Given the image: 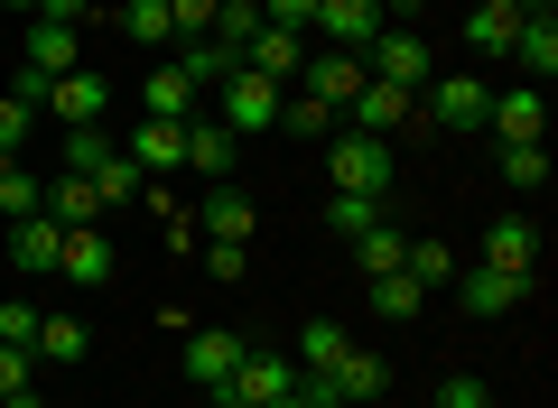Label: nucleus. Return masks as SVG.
Segmentation results:
<instances>
[{"label":"nucleus","instance_id":"1a4fd4ad","mask_svg":"<svg viewBox=\"0 0 558 408\" xmlns=\"http://www.w3.org/2000/svg\"><path fill=\"white\" fill-rule=\"evenodd\" d=\"M121 158H131L140 176H178L186 168V121H140V131L121 139Z\"/></svg>","mask_w":558,"mask_h":408},{"label":"nucleus","instance_id":"b1692460","mask_svg":"<svg viewBox=\"0 0 558 408\" xmlns=\"http://www.w3.org/2000/svg\"><path fill=\"white\" fill-rule=\"evenodd\" d=\"M233 47H223V38H178V75L186 84H196V94H205V84H223V75H233Z\"/></svg>","mask_w":558,"mask_h":408},{"label":"nucleus","instance_id":"4be33fe9","mask_svg":"<svg viewBox=\"0 0 558 408\" xmlns=\"http://www.w3.org/2000/svg\"><path fill=\"white\" fill-rule=\"evenodd\" d=\"M140 102H149V121H196V84H186L178 65H149V84H140Z\"/></svg>","mask_w":558,"mask_h":408},{"label":"nucleus","instance_id":"f704fd0d","mask_svg":"<svg viewBox=\"0 0 558 408\" xmlns=\"http://www.w3.org/2000/svg\"><path fill=\"white\" fill-rule=\"evenodd\" d=\"M121 28H131L140 47H168V38H178V20H168V0H121Z\"/></svg>","mask_w":558,"mask_h":408},{"label":"nucleus","instance_id":"4c0bfd02","mask_svg":"<svg viewBox=\"0 0 558 408\" xmlns=\"http://www.w3.org/2000/svg\"><path fill=\"white\" fill-rule=\"evenodd\" d=\"M279 121H289V131H307V139H317V131H336V102H317V94H289V102H279Z\"/></svg>","mask_w":558,"mask_h":408},{"label":"nucleus","instance_id":"e433bc0d","mask_svg":"<svg viewBox=\"0 0 558 408\" xmlns=\"http://www.w3.org/2000/svg\"><path fill=\"white\" fill-rule=\"evenodd\" d=\"M400 270H410L418 288H447V279H457V251H447V242H410V260H400Z\"/></svg>","mask_w":558,"mask_h":408},{"label":"nucleus","instance_id":"ddd939ff","mask_svg":"<svg viewBox=\"0 0 558 408\" xmlns=\"http://www.w3.org/2000/svg\"><path fill=\"white\" fill-rule=\"evenodd\" d=\"M252 233H260V214H252V195H242V186H215L196 205V242H252Z\"/></svg>","mask_w":558,"mask_h":408},{"label":"nucleus","instance_id":"8fccbe9b","mask_svg":"<svg viewBox=\"0 0 558 408\" xmlns=\"http://www.w3.org/2000/svg\"><path fill=\"white\" fill-rule=\"evenodd\" d=\"M270 408H307V399H299V390H289V399H270Z\"/></svg>","mask_w":558,"mask_h":408},{"label":"nucleus","instance_id":"72a5a7b5","mask_svg":"<svg viewBox=\"0 0 558 408\" xmlns=\"http://www.w3.org/2000/svg\"><path fill=\"white\" fill-rule=\"evenodd\" d=\"M418 297H428V288H418L410 270H391V279H373V316H391V325H410V316H418Z\"/></svg>","mask_w":558,"mask_h":408},{"label":"nucleus","instance_id":"09e8293b","mask_svg":"<svg viewBox=\"0 0 558 408\" xmlns=\"http://www.w3.org/2000/svg\"><path fill=\"white\" fill-rule=\"evenodd\" d=\"M215 408H252V399H233V390H215Z\"/></svg>","mask_w":558,"mask_h":408},{"label":"nucleus","instance_id":"a19ab883","mask_svg":"<svg viewBox=\"0 0 558 408\" xmlns=\"http://www.w3.org/2000/svg\"><path fill=\"white\" fill-rule=\"evenodd\" d=\"M0 344H28V353H38V307H28V297H0Z\"/></svg>","mask_w":558,"mask_h":408},{"label":"nucleus","instance_id":"6ab92c4d","mask_svg":"<svg viewBox=\"0 0 558 408\" xmlns=\"http://www.w3.org/2000/svg\"><path fill=\"white\" fill-rule=\"evenodd\" d=\"M242 65H252V75H270V84H289L307 65V38H289V28H260L252 47H242Z\"/></svg>","mask_w":558,"mask_h":408},{"label":"nucleus","instance_id":"bb28decb","mask_svg":"<svg viewBox=\"0 0 558 408\" xmlns=\"http://www.w3.org/2000/svg\"><path fill=\"white\" fill-rule=\"evenodd\" d=\"M186 168L223 176V168H233V131H223V121H186Z\"/></svg>","mask_w":558,"mask_h":408},{"label":"nucleus","instance_id":"393cba45","mask_svg":"<svg viewBox=\"0 0 558 408\" xmlns=\"http://www.w3.org/2000/svg\"><path fill=\"white\" fill-rule=\"evenodd\" d=\"M38 214H57L65 233H84V223L102 214V195H94V176H57V186H47V205H38Z\"/></svg>","mask_w":558,"mask_h":408},{"label":"nucleus","instance_id":"423d86ee","mask_svg":"<svg viewBox=\"0 0 558 408\" xmlns=\"http://www.w3.org/2000/svg\"><path fill=\"white\" fill-rule=\"evenodd\" d=\"M20 65L38 84H57V75H75L84 65V28H57V20H28V38H20Z\"/></svg>","mask_w":558,"mask_h":408},{"label":"nucleus","instance_id":"39448f33","mask_svg":"<svg viewBox=\"0 0 558 408\" xmlns=\"http://www.w3.org/2000/svg\"><path fill=\"white\" fill-rule=\"evenodd\" d=\"M344 121H354V131H373V139H391V131H410V121H418V94H410V84H363V94L354 102H344Z\"/></svg>","mask_w":558,"mask_h":408},{"label":"nucleus","instance_id":"20e7f679","mask_svg":"<svg viewBox=\"0 0 558 408\" xmlns=\"http://www.w3.org/2000/svg\"><path fill=\"white\" fill-rule=\"evenodd\" d=\"M279 102H289V84L233 65V75H223V131H279Z\"/></svg>","mask_w":558,"mask_h":408},{"label":"nucleus","instance_id":"c756f323","mask_svg":"<svg viewBox=\"0 0 558 408\" xmlns=\"http://www.w3.org/2000/svg\"><path fill=\"white\" fill-rule=\"evenodd\" d=\"M260 28H270V20H260V0H215V28H205V38H223V47L242 57V47H252Z\"/></svg>","mask_w":558,"mask_h":408},{"label":"nucleus","instance_id":"9d476101","mask_svg":"<svg viewBox=\"0 0 558 408\" xmlns=\"http://www.w3.org/2000/svg\"><path fill=\"white\" fill-rule=\"evenodd\" d=\"M223 390H233V399H252V408H270V399H289V390H299V362H289V353H242Z\"/></svg>","mask_w":558,"mask_h":408},{"label":"nucleus","instance_id":"603ef678","mask_svg":"<svg viewBox=\"0 0 558 408\" xmlns=\"http://www.w3.org/2000/svg\"><path fill=\"white\" fill-rule=\"evenodd\" d=\"M10 168H20V158H10V149H0V176H10Z\"/></svg>","mask_w":558,"mask_h":408},{"label":"nucleus","instance_id":"a211bd4d","mask_svg":"<svg viewBox=\"0 0 558 408\" xmlns=\"http://www.w3.org/2000/svg\"><path fill=\"white\" fill-rule=\"evenodd\" d=\"M363 84H373V75H363V57H344V47H336V57H307V94L336 102V112L363 94Z\"/></svg>","mask_w":558,"mask_h":408},{"label":"nucleus","instance_id":"aec40b11","mask_svg":"<svg viewBox=\"0 0 558 408\" xmlns=\"http://www.w3.org/2000/svg\"><path fill=\"white\" fill-rule=\"evenodd\" d=\"M57 270L75 279V288H102V279H112V242H102L94 223H84V233H65V251H57Z\"/></svg>","mask_w":558,"mask_h":408},{"label":"nucleus","instance_id":"58836bf2","mask_svg":"<svg viewBox=\"0 0 558 408\" xmlns=\"http://www.w3.org/2000/svg\"><path fill=\"white\" fill-rule=\"evenodd\" d=\"M38 205H47V186H38L28 168H10V176H0V214H10V223H20V214H38Z\"/></svg>","mask_w":558,"mask_h":408},{"label":"nucleus","instance_id":"4468645a","mask_svg":"<svg viewBox=\"0 0 558 408\" xmlns=\"http://www.w3.org/2000/svg\"><path fill=\"white\" fill-rule=\"evenodd\" d=\"M38 121H47V84H38V75H28V65H20V84H10V94H0V149L20 158V149H28V131H38Z\"/></svg>","mask_w":558,"mask_h":408},{"label":"nucleus","instance_id":"412c9836","mask_svg":"<svg viewBox=\"0 0 558 408\" xmlns=\"http://www.w3.org/2000/svg\"><path fill=\"white\" fill-rule=\"evenodd\" d=\"M354 260H363V279H391L400 260H410V233H400L391 214H381V223H363V233H354Z\"/></svg>","mask_w":558,"mask_h":408},{"label":"nucleus","instance_id":"ea45409f","mask_svg":"<svg viewBox=\"0 0 558 408\" xmlns=\"http://www.w3.org/2000/svg\"><path fill=\"white\" fill-rule=\"evenodd\" d=\"M326 223H336V233L354 242L363 223H381V195H336V205H326Z\"/></svg>","mask_w":558,"mask_h":408},{"label":"nucleus","instance_id":"c85d7f7f","mask_svg":"<svg viewBox=\"0 0 558 408\" xmlns=\"http://www.w3.org/2000/svg\"><path fill=\"white\" fill-rule=\"evenodd\" d=\"M512 57L531 65V84H549V75H558V20H521V38H512Z\"/></svg>","mask_w":558,"mask_h":408},{"label":"nucleus","instance_id":"9b49d317","mask_svg":"<svg viewBox=\"0 0 558 408\" xmlns=\"http://www.w3.org/2000/svg\"><path fill=\"white\" fill-rule=\"evenodd\" d=\"M178 344H186V381H205V390H223L242 362V334H223V325H186Z\"/></svg>","mask_w":558,"mask_h":408},{"label":"nucleus","instance_id":"7c9ffc66","mask_svg":"<svg viewBox=\"0 0 558 408\" xmlns=\"http://www.w3.org/2000/svg\"><path fill=\"white\" fill-rule=\"evenodd\" d=\"M502 176H512L521 195H539L549 186V149H539V139H502Z\"/></svg>","mask_w":558,"mask_h":408},{"label":"nucleus","instance_id":"f257e3e1","mask_svg":"<svg viewBox=\"0 0 558 408\" xmlns=\"http://www.w3.org/2000/svg\"><path fill=\"white\" fill-rule=\"evenodd\" d=\"M326 168H336V195H381V205H391V139H373V131H344Z\"/></svg>","mask_w":558,"mask_h":408},{"label":"nucleus","instance_id":"c9c22d12","mask_svg":"<svg viewBox=\"0 0 558 408\" xmlns=\"http://www.w3.org/2000/svg\"><path fill=\"white\" fill-rule=\"evenodd\" d=\"M38 362H84V325L75 316H38Z\"/></svg>","mask_w":558,"mask_h":408},{"label":"nucleus","instance_id":"37998d69","mask_svg":"<svg viewBox=\"0 0 558 408\" xmlns=\"http://www.w3.org/2000/svg\"><path fill=\"white\" fill-rule=\"evenodd\" d=\"M438 408H494V399H484L475 371H447V381H438Z\"/></svg>","mask_w":558,"mask_h":408},{"label":"nucleus","instance_id":"2f4dec72","mask_svg":"<svg viewBox=\"0 0 558 408\" xmlns=\"http://www.w3.org/2000/svg\"><path fill=\"white\" fill-rule=\"evenodd\" d=\"M140 186H149V176H140V168H131L121 149H112V158L94 168V195H102V214H112V205H140Z\"/></svg>","mask_w":558,"mask_h":408},{"label":"nucleus","instance_id":"c03bdc74","mask_svg":"<svg viewBox=\"0 0 558 408\" xmlns=\"http://www.w3.org/2000/svg\"><path fill=\"white\" fill-rule=\"evenodd\" d=\"M168 20H178V38H205V28H215V0H168ZM168 38V47H178Z\"/></svg>","mask_w":558,"mask_h":408},{"label":"nucleus","instance_id":"de8ad7c7","mask_svg":"<svg viewBox=\"0 0 558 408\" xmlns=\"http://www.w3.org/2000/svg\"><path fill=\"white\" fill-rule=\"evenodd\" d=\"M205 270H215V279H242V242H205Z\"/></svg>","mask_w":558,"mask_h":408},{"label":"nucleus","instance_id":"7ed1b4c3","mask_svg":"<svg viewBox=\"0 0 558 408\" xmlns=\"http://www.w3.org/2000/svg\"><path fill=\"white\" fill-rule=\"evenodd\" d=\"M363 75H381V84H428L438 75V57H428V38H418V28H381L373 47H363Z\"/></svg>","mask_w":558,"mask_h":408},{"label":"nucleus","instance_id":"f03ea898","mask_svg":"<svg viewBox=\"0 0 558 408\" xmlns=\"http://www.w3.org/2000/svg\"><path fill=\"white\" fill-rule=\"evenodd\" d=\"M484 112H494V94L475 75H428L418 84V121H438V131H484Z\"/></svg>","mask_w":558,"mask_h":408},{"label":"nucleus","instance_id":"f8f14e48","mask_svg":"<svg viewBox=\"0 0 558 408\" xmlns=\"http://www.w3.org/2000/svg\"><path fill=\"white\" fill-rule=\"evenodd\" d=\"M102 102H112V84H102L94 65H75V75H57V84H47V121H65V131L102 121Z\"/></svg>","mask_w":558,"mask_h":408},{"label":"nucleus","instance_id":"dca6fc26","mask_svg":"<svg viewBox=\"0 0 558 408\" xmlns=\"http://www.w3.org/2000/svg\"><path fill=\"white\" fill-rule=\"evenodd\" d=\"M484 131H494V139H539V131H549V102H539V84H512V94H494Z\"/></svg>","mask_w":558,"mask_h":408},{"label":"nucleus","instance_id":"6e6552de","mask_svg":"<svg viewBox=\"0 0 558 408\" xmlns=\"http://www.w3.org/2000/svg\"><path fill=\"white\" fill-rule=\"evenodd\" d=\"M307 38H326V47H344V57H363V47L381 38V0H317V28Z\"/></svg>","mask_w":558,"mask_h":408},{"label":"nucleus","instance_id":"3c124183","mask_svg":"<svg viewBox=\"0 0 558 408\" xmlns=\"http://www.w3.org/2000/svg\"><path fill=\"white\" fill-rule=\"evenodd\" d=\"M0 10H38V0H0Z\"/></svg>","mask_w":558,"mask_h":408},{"label":"nucleus","instance_id":"0eeeda50","mask_svg":"<svg viewBox=\"0 0 558 408\" xmlns=\"http://www.w3.org/2000/svg\"><path fill=\"white\" fill-rule=\"evenodd\" d=\"M484 270L539 279V223L531 214H494V223H484Z\"/></svg>","mask_w":558,"mask_h":408},{"label":"nucleus","instance_id":"cd10ccee","mask_svg":"<svg viewBox=\"0 0 558 408\" xmlns=\"http://www.w3.org/2000/svg\"><path fill=\"white\" fill-rule=\"evenodd\" d=\"M344 353H354V334H344V325H336V316H317V325H307V334H299V371H336V362H344Z\"/></svg>","mask_w":558,"mask_h":408},{"label":"nucleus","instance_id":"49530a36","mask_svg":"<svg viewBox=\"0 0 558 408\" xmlns=\"http://www.w3.org/2000/svg\"><path fill=\"white\" fill-rule=\"evenodd\" d=\"M28 20H57V28H94V0H38Z\"/></svg>","mask_w":558,"mask_h":408},{"label":"nucleus","instance_id":"a18cd8bd","mask_svg":"<svg viewBox=\"0 0 558 408\" xmlns=\"http://www.w3.org/2000/svg\"><path fill=\"white\" fill-rule=\"evenodd\" d=\"M28 362H38L28 344H0V399H10V390H38V381H28Z\"/></svg>","mask_w":558,"mask_h":408},{"label":"nucleus","instance_id":"f3484780","mask_svg":"<svg viewBox=\"0 0 558 408\" xmlns=\"http://www.w3.org/2000/svg\"><path fill=\"white\" fill-rule=\"evenodd\" d=\"M457 297H465V316H512L521 297H531V279H512V270H465Z\"/></svg>","mask_w":558,"mask_h":408},{"label":"nucleus","instance_id":"2eb2a0df","mask_svg":"<svg viewBox=\"0 0 558 408\" xmlns=\"http://www.w3.org/2000/svg\"><path fill=\"white\" fill-rule=\"evenodd\" d=\"M57 251H65V223L57 214H20V223H10V260H20L28 279L57 270Z\"/></svg>","mask_w":558,"mask_h":408},{"label":"nucleus","instance_id":"473e14b6","mask_svg":"<svg viewBox=\"0 0 558 408\" xmlns=\"http://www.w3.org/2000/svg\"><path fill=\"white\" fill-rule=\"evenodd\" d=\"M112 149H121V139L102 131V121H84V131H65V176H94V168H102Z\"/></svg>","mask_w":558,"mask_h":408},{"label":"nucleus","instance_id":"5701e85b","mask_svg":"<svg viewBox=\"0 0 558 408\" xmlns=\"http://www.w3.org/2000/svg\"><path fill=\"white\" fill-rule=\"evenodd\" d=\"M336 390H344V408H363V399H381V390H391V362H381V353H344L336 362Z\"/></svg>","mask_w":558,"mask_h":408},{"label":"nucleus","instance_id":"a878e982","mask_svg":"<svg viewBox=\"0 0 558 408\" xmlns=\"http://www.w3.org/2000/svg\"><path fill=\"white\" fill-rule=\"evenodd\" d=\"M465 38H475L484 57H512V38H521V10H512V0H484L475 20H465Z\"/></svg>","mask_w":558,"mask_h":408},{"label":"nucleus","instance_id":"79ce46f5","mask_svg":"<svg viewBox=\"0 0 558 408\" xmlns=\"http://www.w3.org/2000/svg\"><path fill=\"white\" fill-rule=\"evenodd\" d=\"M260 20L289 28V38H307V28H317V0H260Z\"/></svg>","mask_w":558,"mask_h":408}]
</instances>
